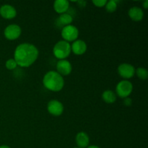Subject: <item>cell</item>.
I'll use <instances>...</instances> for the list:
<instances>
[{
    "label": "cell",
    "mask_w": 148,
    "mask_h": 148,
    "mask_svg": "<svg viewBox=\"0 0 148 148\" xmlns=\"http://www.w3.org/2000/svg\"><path fill=\"white\" fill-rule=\"evenodd\" d=\"M74 148H79V147H74Z\"/></svg>",
    "instance_id": "26"
},
{
    "label": "cell",
    "mask_w": 148,
    "mask_h": 148,
    "mask_svg": "<svg viewBox=\"0 0 148 148\" xmlns=\"http://www.w3.org/2000/svg\"><path fill=\"white\" fill-rule=\"evenodd\" d=\"M69 7V2L66 0H56L53 3V9L59 14L66 13Z\"/></svg>",
    "instance_id": "13"
},
{
    "label": "cell",
    "mask_w": 148,
    "mask_h": 148,
    "mask_svg": "<svg viewBox=\"0 0 148 148\" xmlns=\"http://www.w3.org/2000/svg\"><path fill=\"white\" fill-rule=\"evenodd\" d=\"M135 73L137 74V77H138L140 79L145 80V79H147L148 72L145 68H143V67L137 68V70H135Z\"/></svg>",
    "instance_id": "18"
},
{
    "label": "cell",
    "mask_w": 148,
    "mask_h": 148,
    "mask_svg": "<svg viewBox=\"0 0 148 148\" xmlns=\"http://www.w3.org/2000/svg\"><path fill=\"white\" fill-rule=\"evenodd\" d=\"M124 105L126 106H131L132 105V99L130 98H124Z\"/></svg>",
    "instance_id": "21"
},
{
    "label": "cell",
    "mask_w": 148,
    "mask_h": 148,
    "mask_svg": "<svg viewBox=\"0 0 148 148\" xmlns=\"http://www.w3.org/2000/svg\"><path fill=\"white\" fill-rule=\"evenodd\" d=\"M72 21H73V17L71 14H68V13L62 14L56 20V22H57L59 25L64 26V27L71 25Z\"/></svg>",
    "instance_id": "15"
},
{
    "label": "cell",
    "mask_w": 148,
    "mask_h": 148,
    "mask_svg": "<svg viewBox=\"0 0 148 148\" xmlns=\"http://www.w3.org/2000/svg\"><path fill=\"white\" fill-rule=\"evenodd\" d=\"M133 90V85L131 82L128 80H122L119 82L116 88V92L118 96L121 98H128L132 93Z\"/></svg>",
    "instance_id": "4"
},
{
    "label": "cell",
    "mask_w": 148,
    "mask_h": 148,
    "mask_svg": "<svg viewBox=\"0 0 148 148\" xmlns=\"http://www.w3.org/2000/svg\"><path fill=\"white\" fill-rule=\"evenodd\" d=\"M0 14L4 19L11 20L17 15V11L10 4H4L0 8Z\"/></svg>",
    "instance_id": "10"
},
{
    "label": "cell",
    "mask_w": 148,
    "mask_h": 148,
    "mask_svg": "<svg viewBox=\"0 0 148 148\" xmlns=\"http://www.w3.org/2000/svg\"><path fill=\"white\" fill-rule=\"evenodd\" d=\"M38 56V50L33 44L21 43L17 46L14 53V59L17 66L28 67L36 61Z\"/></svg>",
    "instance_id": "1"
},
{
    "label": "cell",
    "mask_w": 148,
    "mask_h": 148,
    "mask_svg": "<svg viewBox=\"0 0 148 148\" xmlns=\"http://www.w3.org/2000/svg\"><path fill=\"white\" fill-rule=\"evenodd\" d=\"M0 148H10V147L7 145H1L0 146Z\"/></svg>",
    "instance_id": "25"
},
{
    "label": "cell",
    "mask_w": 148,
    "mask_h": 148,
    "mask_svg": "<svg viewBox=\"0 0 148 148\" xmlns=\"http://www.w3.org/2000/svg\"><path fill=\"white\" fill-rule=\"evenodd\" d=\"M43 84L46 88L51 91L58 92L63 88L64 81L62 75L55 71L48 72L44 75L43 79Z\"/></svg>",
    "instance_id": "2"
},
{
    "label": "cell",
    "mask_w": 148,
    "mask_h": 148,
    "mask_svg": "<svg viewBox=\"0 0 148 148\" xmlns=\"http://www.w3.org/2000/svg\"><path fill=\"white\" fill-rule=\"evenodd\" d=\"M87 44L82 40H76L71 46V51L76 55H82L86 52Z\"/></svg>",
    "instance_id": "11"
},
{
    "label": "cell",
    "mask_w": 148,
    "mask_h": 148,
    "mask_svg": "<svg viewBox=\"0 0 148 148\" xmlns=\"http://www.w3.org/2000/svg\"><path fill=\"white\" fill-rule=\"evenodd\" d=\"M48 111L51 115L55 116H59L62 115L64 111L63 104L59 101L56 100H52L49 101L47 106Z\"/></svg>",
    "instance_id": "8"
},
{
    "label": "cell",
    "mask_w": 148,
    "mask_h": 148,
    "mask_svg": "<svg viewBox=\"0 0 148 148\" xmlns=\"http://www.w3.org/2000/svg\"><path fill=\"white\" fill-rule=\"evenodd\" d=\"M77 2L78 3V4H79L81 7H85V6H86V4H87L86 1H77Z\"/></svg>",
    "instance_id": "22"
},
{
    "label": "cell",
    "mask_w": 148,
    "mask_h": 148,
    "mask_svg": "<svg viewBox=\"0 0 148 148\" xmlns=\"http://www.w3.org/2000/svg\"><path fill=\"white\" fill-rule=\"evenodd\" d=\"M143 7H144L145 9L148 8V1L147 0H146V1H145L144 2H143Z\"/></svg>",
    "instance_id": "23"
},
{
    "label": "cell",
    "mask_w": 148,
    "mask_h": 148,
    "mask_svg": "<svg viewBox=\"0 0 148 148\" xmlns=\"http://www.w3.org/2000/svg\"><path fill=\"white\" fill-rule=\"evenodd\" d=\"M135 68L132 65L127 63L121 64L118 66V72L121 77L124 79H130L135 75Z\"/></svg>",
    "instance_id": "6"
},
{
    "label": "cell",
    "mask_w": 148,
    "mask_h": 148,
    "mask_svg": "<svg viewBox=\"0 0 148 148\" xmlns=\"http://www.w3.org/2000/svg\"><path fill=\"white\" fill-rule=\"evenodd\" d=\"M6 67L7 69H10V70H13V69H16V67L17 66V63L14 61V59H10L6 62Z\"/></svg>",
    "instance_id": "19"
},
{
    "label": "cell",
    "mask_w": 148,
    "mask_h": 148,
    "mask_svg": "<svg viewBox=\"0 0 148 148\" xmlns=\"http://www.w3.org/2000/svg\"><path fill=\"white\" fill-rule=\"evenodd\" d=\"M71 46L65 40H60L55 44L53 49V55L59 60L65 59L71 53Z\"/></svg>",
    "instance_id": "3"
},
{
    "label": "cell",
    "mask_w": 148,
    "mask_h": 148,
    "mask_svg": "<svg viewBox=\"0 0 148 148\" xmlns=\"http://www.w3.org/2000/svg\"><path fill=\"white\" fill-rule=\"evenodd\" d=\"M102 98L107 103H113L116 101V95L114 91L107 90L103 92Z\"/></svg>",
    "instance_id": "16"
},
{
    "label": "cell",
    "mask_w": 148,
    "mask_h": 148,
    "mask_svg": "<svg viewBox=\"0 0 148 148\" xmlns=\"http://www.w3.org/2000/svg\"><path fill=\"white\" fill-rule=\"evenodd\" d=\"M56 69L58 73L62 76H67L72 72V66L70 62L66 59L59 60L56 64Z\"/></svg>",
    "instance_id": "9"
},
{
    "label": "cell",
    "mask_w": 148,
    "mask_h": 148,
    "mask_svg": "<svg viewBox=\"0 0 148 148\" xmlns=\"http://www.w3.org/2000/svg\"><path fill=\"white\" fill-rule=\"evenodd\" d=\"M92 3L94 4V5L98 7H103L106 4L107 1L106 0H94L92 1Z\"/></svg>",
    "instance_id": "20"
},
{
    "label": "cell",
    "mask_w": 148,
    "mask_h": 148,
    "mask_svg": "<svg viewBox=\"0 0 148 148\" xmlns=\"http://www.w3.org/2000/svg\"><path fill=\"white\" fill-rule=\"evenodd\" d=\"M21 28L17 25H10L5 28L4 32V36L10 40L18 38L21 35Z\"/></svg>",
    "instance_id": "7"
},
{
    "label": "cell",
    "mask_w": 148,
    "mask_h": 148,
    "mask_svg": "<svg viewBox=\"0 0 148 148\" xmlns=\"http://www.w3.org/2000/svg\"><path fill=\"white\" fill-rule=\"evenodd\" d=\"M79 30L75 26L69 25L64 27L62 30V36L64 40L66 42H72L77 40Z\"/></svg>",
    "instance_id": "5"
},
{
    "label": "cell",
    "mask_w": 148,
    "mask_h": 148,
    "mask_svg": "<svg viewBox=\"0 0 148 148\" xmlns=\"http://www.w3.org/2000/svg\"><path fill=\"white\" fill-rule=\"evenodd\" d=\"M128 14L130 18L136 22L142 20L144 17V12H143V10L137 7H133L131 9H130Z\"/></svg>",
    "instance_id": "14"
},
{
    "label": "cell",
    "mask_w": 148,
    "mask_h": 148,
    "mask_svg": "<svg viewBox=\"0 0 148 148\" xmlns=\"http://www.w3.org/2000/svg\"><path fill=\"white\" fill-rule=\"evenodd\" d=\"M76 143L78 147L87 148L89 146L90 140L88 134L84 132H80L76 135Z\"/></svg>",
    "instance_id": "12"
},
{
    "label": "cell",
    "mask_w": 148,
    "mask_h": 148,
    "mask_svg": "<svg viewBox=\"0 0 148 148\" xmlns=\"http://www.w3.org/2000/svg\"><path fill=\"white\" fill-rule=\"evenodd\" d=\"M117 3H118V1H116V0H111L109 1H107L105 6L106 11L110 13L114 12L117 9Z\"/></svg>",
    "instance_id": "17"
},
{
    "label": "cell",
    "mask_w": 148,
    "mask_h": 148,
    "mask_svg": "<svg viewBox=\"0 0 148 148\" xmlns=\"http://www.w3.org/2000/svg\"><path fill=\"white\" fill-rule=\"evenodd\" d=\"M87 148H100L98 146H95V145H90V146H88Z\"/></svg>",
    "instance_id": "24"
}]
</instances>
